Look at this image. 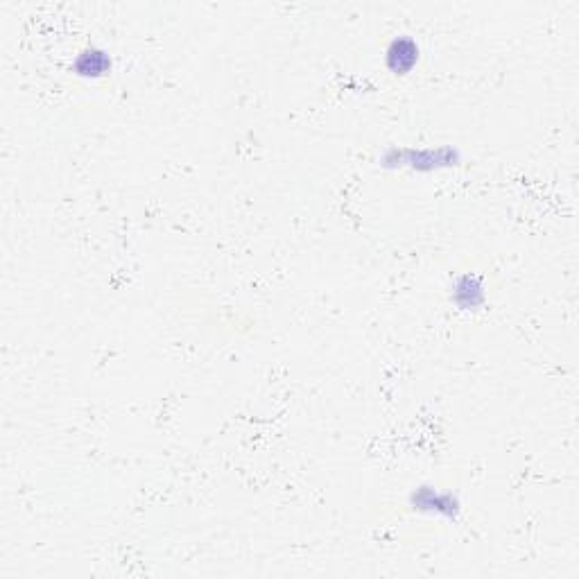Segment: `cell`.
Instances as JSON below:
<instances>
[{"mask_svg": "<svg viewBox=\"0 0 579 579\" xmlns=\"http://www.w3.org/2000/svg\"><path fill=\"white\" fill-rule=\"evenodd\" d=\"M380 168L410 170L417 175L453 170L462 163V152L455 145H430V148H412V145H390L380 154Z\"/></svg>", "mask_w": 579, "mask_h": 579, "instance_id": "cell-1", "label": "cell"}, {"mask_svg": "<svg viewBox=\"0 0 579 579\" xmlns=\"http://www.w3.org/2000/svg\"><path fill=\"white\" fill-rule=\"evenodd\" d=\"M408 505L419 514L457 521L462 512V500L451 489H439L435 485H417L408 496Z\"/></svg>", "mask_w": 579, "mask_h": 579, "instance_id": "cell-2", "label": "cell"}, {"mask_svg": "<svg viewBox=\"0 0 579 579\" xmlns=\"http://www.w3.org/2000/svg\"><path fill=\"white\" fill-rule=\"evenodd\" d=\"M448 299H451V304L457 310H464V313H473V310L485 308L489 299L485 279L475 272L457 274L451 288H448Z\"/></svg>", "mask_w": 579, "mask_h": 579, "instance_id": "cell-3", "label": "cell"}, {"mask_svg": "<svg viewBox=\"0 0 579 579\" xmlns=\"http://www.w3.org/2000/svg\"><path fill=\"white\" fill-rule=\"evenodd\" d=\"M421 62V46L410 34H399L385 48V68L394 77L410 75Z\"/></svg>", "mask_w": 579, "mask_h": 579, "instance_id": "cell-4", "label": "cell"}, {"mask_svg": "<svg viewBox=\"0 0 579 579\" xmlns=\"http://www.w3.org/2000/svg\"><path fill=\"white\" fill-rule=\"evenodd\" d=\"M73 73L82 80H102L114 71V59L100 46H86L73 59Z\"/></svg>", "mask_w": 579, "mask_h": 579, "instance_id": "cell-5", "label": "cell"}]
</instances>
